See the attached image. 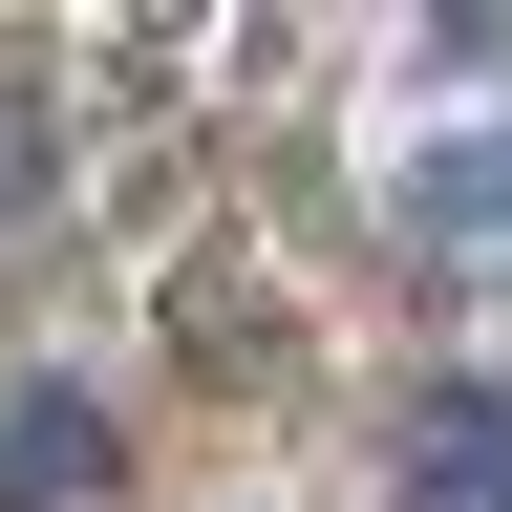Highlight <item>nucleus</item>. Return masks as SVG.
I'll list each match as a JSON object with an SVG mask.
<instances>
[{
    "mask_svg": "<svg viewBox=\"0 0 512 512\" xmlns=\"http://www.w3.org/2000/svg\"><path fill=\"white\" fill-rule=\"evenodd\" d=\"M406 491L427 512H512V384H427L406 406Z\"/></svg>",
    "mask_w": 512,
    "mask_h": 512,
    "instance_id": "1",
    "label": "nucleus"
},
{
    "mask_svg": "<svg viewBox=\"0 0 512 512\" xmlns=\"http://www.w3.org/2000/svg\"><path fill=\"white\" fill-rule=\"evenodd\" d=\"M0 491H22V512L107 491V406H64V384H0Z\"/></svg>",
    "mask_w": 512,
    "mask_h": 512,
    "instance_id": "2",
    "label": "nucleus"
}]
</instances>
